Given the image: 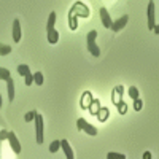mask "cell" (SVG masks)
<instances>
[{
    "label": "cell",
    "mask_w": 159,
    "mask_h": 159,
    "mask_svg": "<svg viewBox=\"0 0 159 159\" xmlns=\"http://www.w3.org/2000/svg\"><path fill=\"white\" fill-rule=\"evenodd\" d=\"M96 38H97V30H91L89 34H88V51L91 52L94 57H99L100 56V49H99V46L96 45Z\"/></svg>",
    "instance_id": "obj_1"
},
{
    "label": "cell",
    "mask_w": 159,
    "mask_h": 159,
    "mask_svg": "<svg viewBox=\"0 0 159 159\" xmlns=\"http://www.w3.org/2000/svg\"><path fill=\"white\" fill-rule=\"evenodd\" d=\"M35 134H37V143L42 145L43 143V116L37 111L35 115Z\"/></svg>",
    "instance_id": "obj_2"
},
{
    "label": "cell",
    "mask_w": 159,
    "mask_h": 159,
    "mask_svg": "<svg viewBox=\"0 0 159 159\" xmlns=\"http://www.w3.org/2000/svg\"><path fill=\"white\" fill-rule=\"evenodd\" d=\"M76 127L81 129V130H84L86 134H89V135H97V129L92 126V124H89L84 118H80V119H78V121H76Z\"/></svg>",
    "instance_id": "obj_3"
},
{
    "label": "cell",
    "mask_w": 159,
    "mask_h": 159,
    "mask_svg": "<svg viewBox=\"0 0 159 159\" xmlns=\"http://www.w3.org/2000/svg\"><path fill=\"white\" fill-rule=\"evenodd\" d=\"M75 16H80V18H88L89 16V10H88V7L84 5V3H81V2H76L73 7H72V10H70Z\"/></svg>",
    "instance_id": "obj_4"
},
{
    "label": "cell",
    "mask_w": 159,
    "mask_h": 159,
    "mask_svg": "<svg viewBox=\"0 0 159 159\" xmlns=\"http://www.w3.org/2000/svg\"><path fill=\"white\" fill-rule=\"evenodd\" d=\"M127 22H129V16L127 15H124V16H121V18H118L116 21H113L111 22V30L115 32V34H118L119 30H123L126 25H127Z\"/></svg>",
    "instance_id": "obj_5"
},
{
    "label": "cell",
    "mask_w": 159,
    "mask_h": 159,
    "mask_svg": "<svg viewBox=\"0 0 159 159\" xmlns=\"http://www.w3.org/2000/svg\"><path fill=\"white\" fill-rule=\"evenodd\" d=\"M7 140H8L10 145H11V150L15 151L16 154H19V153H21V143H19V140L16 139V134H15V132H8Z\"/></svg>",
    "instance_id": "obj_6"
},
{
    "label": "cell",
    "mask_w": 159,
    "mask_h": 159,
    "mask_svg": "<svg viewBox=\"0 0 159 159\" xmlns=\"http://www.w3.org/2000/svg\"><path fill=\"white\" fill-rule=\"evenodd\" d=\"M154 15H156V8H154V2H153V0H151V2L148 3V29L150 30H153L154 29Z\"/></svg>",
    "instance_id": "obj_7"
},
{
    "label": "cell",
    "mask_w": 159,
    "mask_h": 159,
    "mask_svg": "<svg viewBox=\"0 0 159 159\" xmlns=\"http://www.w3.org/2000/svg\"><path fill=\"white\" fill-rule=\"evenodd\" d=\"M99 15H100V21H102V24H103V27H105V29H110L113 19L110 18L108 11L105 10V8H100V10H99Z\"/></svg>",
    "instance_id": "obj_8"
},
{
    "label": "cell",
    "mask_w": 159,
    "mask_h": 159,
    "mask_svg": "<svg viewBox=\"0 0 159 159\" xmlns=\"http://www.w3.org/2000/svg\"><path fill=\"white\" fill-rule=\"evenodd\" d=\"M123 92H124V88H123V86H116V88L113 89V92H111V100H113L115 105H118L119 102L123 100Z\"/></svg>",
    "instance_id": "obj_9"
},
{
    "label": "cell",
    "mask_w": 159,
    "mask_h": 159,
    "mask_svg": "<svg viewBox=\"0 0 159 159\" xmlns=\"http://www.w3.org/2000/svg\"><path fill=\"white\" fill-rule=\"evenodd\" d=\"M61 148L64 150V154H65V157H67V159H73L75 157V153H73L70 143L67 140H61Z\"/></svg>",
    "instance_id": "obj_10"
},
{
    "label": "cell",
    "mask_w": 159,
    "mask_h": 159,
    "mask_svg": "<svg viewBox=\"0 0 159 159\" xmlns=\"http://www.w3.org/2000/svg\"><path fill=\"white\" fill-rule=\"evenodd\" d=\"M13 40H15L16 43L21 40V24H19V19L13 21Z\"/></svg>",
    "instance_id": "obj_11"
},
{
    "label": "cell",
    "mask_w": 159,
    "mask_h": 159,
    "mask_svg": "<svg viewBox=\"0 0 159 159\" xmlns=\"http://www.w3.org/2000/svg\"><path fill=\"white\" fill-rule=\"evenodd\" d=\"M7 89H8V99L13 102L15 100V81H13L11 76L7 80Z\"/></svg>",
    "instance_id": "obj_12"
},
{
    "label": "cell",
    "mask_w": 159,
    "mask_h": 159,
    "mask_svg": "<svg viewBox=\"0 0 159 159\" xmlns=\"http://www.w3.org/2000/svg\"><path fill=\"white\" fill-rule=\"evenodd\" d=\"M91 102H92V94H91L89 91H86L84 94H83V99H81V108H83V110H88L89 105H91Z\"/></svg>",
    "instance_id": "obj_13"
},
{
    "label": "cell",
    "mask_w": 159,
    "mask_h": 159,
    "mask_svg": "<svg viewBox=\"0 0 159 159\" xmlns=\"http://www.w3.org/2000/svg\"><path fill=\"white\" fill-rule=\"evenodd\" d=\"M57 40H59V34H57V30L52 27V29H48V42L51 43V45H54V43H57Z\"/></svg>",
    "instance_id": "obj_14"
},
{
    "label": "cell",
    "mask_w": 159,
    "mask_h": 159,
    "mask_svg": "<svg viewBox=\"0 0 159 159\" xmlns=\"http://www.w3.org/2000/svg\"><path fill=\"white\" fill-rule=\"evenodd\" d=\"M99 108H100V102L97 100V99H92V102H91V105H89V113L91 115H97V111H99Z\"/></svg>",
    "instance_id": "obj_15"
},
{
    "label": "cell",
    "mask_w": 159,
    "mask_h": 159,
    "mask_svg": "<svg viewBox=\"0 0 159 159\" xmlns=\"http://www.w3.org/2000/svg\"><path fill=\"white\" fill-rule=\"evenodd\" d=\"M108 115H110V113H108V108H107V107H105V108H103V107H100V108H99V111H97V118H99V121H102V123H103L105 119L108 118Z\"/></svg>",
    "instance_id": "obj_16"
},
{
    "label": "cell",
    "mask_w": 159,
    "mask_h": 159,
    "mask_svg": "<svg viewBox=\"0 0 159 159\" xmlns=\"http://www.w3.org/2000/svg\"><path fill=\"white\" fill-rule=\"evenodd\" d=\"M69 25H70V29H72V30H75V29L78 27V19H76V16L73 15L72 11L69 13Z\"/></svg>",
    "instance_id": "obj_17"
},
{
    "label": "cell",
    "mask_w": 159,
    "mask_h": 159,
    "mask_svg": "<svg viewBox=\"0 0 159 159\" xmlns=\"http://www.w3.org/2000/svg\"><path fill=\"white\" fill-rule=\"evenodd\" d=\"M18 73H19L21 76H25L27 73H30L29 65H25V64H21V65H18Z\"/></svg>",
    "instance_id": "obj_18"
},
{
    "label": "cell",
    "mask_w": 159,
    "mask_h": 159,
    "mask_svg": "<svg viewBox=\"0 0 159 159\" xmlns=\"http://www.w3.org/2000/svg\"><path fill=\"white\" fill-rule=\"evenodd\" d=\"M116 108H118L119 115H126V113H127V103L121 100V102H119V103L116 105Z\"/></svg>",
    "instance_id": "obj_19"
},
{
    "label": "cell",
    "mask_w": 159,
    "mask_h": 159,
    "mask_svg": "<svg viewBox=\"0 0 159 159\" xmlns=\"http://www.w3.org/2000/svg\"><path fill=\"white\" fill-rule=\"evenodd\" d=\"M34 83L38 84V86H42V84H43V75H42V72L34 73Z\"/></svg>",
    "instance_id": "obj_20"
},
{
    "label": "cell",
    "mask_w": 159,
    "mask_h": 159,
    "mask_svg": "<svg viewBox=\"0 0 159 159\" xmlns=\"http://www.w3.org/2000/svg\"><path fill=\"white\" fill-rule=\"evenodd\" d=\"M129 96H130V99H134V100H135V99H139V97H140L139 89H137L135 86H130V88H129Z\"/></svg>",
    "instance_id": "obj_21"
},
{
    "label": "cell",
    "mask_w": 159,
    "mask_h": 159,
    "mask_svg": "<svg viewBox=\"0 0 159 159\" xmlns=\"http://www.w3.org/2000/svg\"><path fill=\"white\" fill-rule=\"evenodd\" d=\"M10 52H11V46L0 43V56H7V54H10Z\"/></svg>",
    "instance_id": "obj_22"
},
{
    "label": "cell",
    "mask_w": 159,
    "mask_h": 159,
    "mask_svg": "<svg viewBox=\"0 0 159 159\" xmlns=\"http://www.w3.org/2000/svg\"><path fill=\"white\" fill-rule=\"evenodd\" d=\"M54 22H56V13L52 11L51 15H49V18H48V25H46V29H52V27H54Z\"/></svg>",
    "instance_id": "obj_23"
},
{
    "label": "cell",
    "mask_w": 159,
    "mask_h": 159,
    "mask_svg": "<svg viewBox=\"0 0 159 159\" xmlns=\"http://www.w3.org/2000/svg\"><path fill=\"white\" fill-rule=\"evenodd\" d=\"M59 148H61V140H54V142L49 145V151L51 153H56Z\"/></svg>",
    "instance_id": "obj_24"
},
{
    "label": "cell",
    "mask_w": 159,
    "mask_h": 159,
    "mask_svg": "<svg viewBox=\"0 0 159 159\" xmlns=\"http://www.w3.org/2000/svg\"><path fill=\"white\" fill-rule=\"evenodd\" d=\"M10 76H11V75H10V72H8L7 69L0 67V80H5V81H7V80H8Z\"/></svg>",
    "instance_id": "obj_25"
},
{
    "label": "cell",
    "mask_w": 159,
    "mask_h": 159,
    "mask_svg": "<svg viewBox=\"0 0 159 159\" xmlns=\"http://www.w3.org/2000/svg\"><path fill=\"white\" fill-rule=\"evenodd\" d=\"M142 108H143V102H142V99L139 97V99L134 100V110H135V111H140Z\"/></svg>",
    "instance_id": "obj_26"
},
{
    "label": "cell",
    "mask_w": 159,
    "mask_h": 159,
    "mask_svg": "<svg viewBox=\"0 0 159 159\" xmlns=\"http://www.w3.org/2000/svg\"><path fill=\"white\" fill-rule=\"evenodd\" d=\"M24 83H25V86H30L32 83H34V73H27L24 76Z\"/></svg>",
    "instance_id": "obj_27"
},
{
    "label": "cell",
    "mask_w": 159,
    "mask_h": 159,
    "mask_svg": "<svg viewBox=\"0 0 159 159\" xmlns=\"http://www.w3.org/2000/svg\"><path fill=\"white\" fill-rule=\"evenodd\" d=\"M35 115H37V111H35V110H32V111H29L27 115L24 116V119H25L27 123H30V121H34V119H35Z\"/></svg>",
    "instance_id": "obj_28"
},
{
    "label": "cell",
    "mask_w": 159,
    "mask_h": 159,
    "mask_svg": "<svg viewBox=\"0 0 159 159\" xmlns=\"http://www.w3.org/2000/svg\"><path fill=\"white\" fill-rule=\"evenodd\" d=\"M107 157H108V159H126L124 154H119V153H108Z\"/></svg>",
    "instance_id": "obj_29"
},
{
    "label": "cell",
    "mask_w": 159,
    "mask_h": 159,
    "mask_svg": "<svg viewBox=\"0 0 159 159\" xmlns=\"http://www.w3.org/2000/svg\"><path fill=\"white\" fill-rule=\"evenodd\" d=\"M7 137H8V132H7V130L0 132V140H7Z\"/></svg>",
    "instance_id": "obj_30"
},
{
    "label": "cell",
    "mask_w": 159,
    "mask_h": 159,
    "mask_svg": "<svg viewBox=\"0 0 159 159\" xmlns=\"http://www.w3.org/2000/svg\"><path fill=\"white\" fill-rule=\"evenodd\" d=\"M143 157H145V159H151V153H150V151H145V153H143Z\"/></svg>",
    "instance_id": "obj_31"
},
{
    "label": "cell",
    "mask_w": 159,
    "mask_h": 159,
    "mask_svg": "<svg viewBox=\"0 0 159 159\" xmlns=\"http://www.w3.org/2000/svg\"><path fill=\"white\" fill-rule=\"evenodd\" d=\"M153 32H154L156 35H159V24H157V25H154V29H153Z\"/></svg>",
    "instance_id": "obj_32"
},
{
    "label": "cell",
    "mask_w": 159,
    "mask_h": 159,
    "mask_svg": "<svg viewBox=\"0 0 159 159\" xmlns=\"http://www.w3.org/2000/svg\"><path fill=\"white\" fill-rule=\"evenodd\" d=\"M2 99L3 97H2V94H0V108H2Z\"/></svg>",
    "instance_id": "obj_33"
}]
</instances>
